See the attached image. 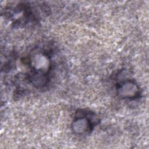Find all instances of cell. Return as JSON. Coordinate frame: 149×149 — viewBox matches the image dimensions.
<instances>
[{"label":"cell","instance_id":"cell-2","mask_svg":"<svg viewBox=\"0 0 149 149\" xmlns=\"http://www.w3.org/2000/svg\"><path fill=\"white\" fill-rule=\"evenodd\" d=\"M100 120L93 111L86 109H79L76 111L71 125L72 131L77 135L90 133L98 124Z\"/></svg>","mask_w":149,"mask_h":149},{"label":"cell","instance_id":"cell-3","mask_svg":"<svg viewBox=\"0 0 149 149\" xmlns=\"http://www.w3.org/2000/svg\"><path fill=\"white\" fill-rule=\"evenodd\" d=\"M118 95L122 99L134 100L140 97L141 91L136 81L131 79H126L116 84Z\"/></svg>","mask_w":149,"mask_h":149},{"label":"cell","instance_id":"cell-1","mask_svg":"<svg viewBox=\"0 0 149 149\" xmlns=\"http://www.w3.org/2000/svg\"><path fill=\"white\" fill-rule=\"evenodd\" d=\"M52 50L49 46L37 45L24 58L29 69L27 80L36 88H44L50 83L54 65Z\"/></svg>","mask_w":149,"mask_h":149}]
</instances>
